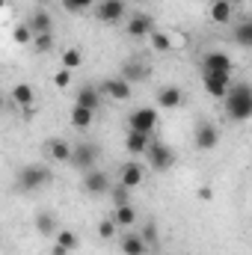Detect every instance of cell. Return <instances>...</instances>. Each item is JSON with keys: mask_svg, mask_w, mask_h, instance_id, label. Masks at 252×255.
Returning <instances> with one entry per match:
<instances>
[{"mask_svg": "<svg viewBox=\"0 0 252 255\" xmlns=\"http://www.w3.org/2000/svg\"><path fill=\"white\" fill-rule=\"evenodd\" d=\"M223 101H226V116L232 122H247L252 116V86L247 80H235L223 95Z\"/></svg>", "mask_w": 252, "mask_h": 255, "instance_id": "obj_1", "label": "cell"}, {"mask_svg": "<svg viewBox=\"0 0 252 255\" xmlns=\"http://www.w3.org/2000/svg\"><path fill=\"white\" fill-rule=\"evenodd\" d=\"M51 178H54L51 166H45V163H27V166L18 169L15 187H18L21 193H36V190H42V187H48Z\"/></svg>", "mask_w": 252, "mask_h": 255, "instance_id": "obj_2", "label": "cell"}, {"mask_svg": "<svg viewBox=\"0 0 252 255\" xmlns=\"http://www.w3.org/2000/svg\"><path fill=\"white\" fill-rule=\"evenodd\" d=\"M145 157H148V166H151L154 172H166V169L175 163V154H172V148H169L166 142H160V139H151V142H148V148H145Z\"/></svg>", "mask_w": 252, "mask_h": 255, "instance_id": "obj_3", "label": "cell"}, {"mask_svg": "<svg viewBox=\"0 0 252 255\" xmlns=\"http://www.w3.org/2000/svg\"><path fill=\"white\" fill-rule=\"evenodd\" d=\"M95 160H98V145H95V142H77V145H71L68 163H74L80 172L95 169Z\"/></svg>", "mask_w": 252, "mask_h": 255, "instance_id": "obj_4", "label": "cell"}, {"mask_svg": "<svg viewBox=\"0 0 252 255\" xmlns=\"http://www.w3.org/2000/svg\"><path fill=\"white\" fill-rule=\"evenodd\" d=\"M127 130H136V133H148L151 136V130L157 128V110L154 107H136L133 113H130V119H127Z\"/></svg>", "mask_w": 252, "mask_h": 255, "instance_id": "obj_5", "label": "cell"}, {"mask_svg": "<svg viewBox=\"0 0 252 255\" xmlns=\"http://www.w3.org/2000/svg\"><path fill=\"white\" fill-rule=\"evenodd\" d=\"M202 80H205L208 95H214V98H223L229 92V86L235 83L232 80V71H202Z\"/></svg>", "mask_w": 252, "mask_h": 255, "instance_id": "obj_6", "label": "cell"}, {"mask_svg": "<svg viewBox=\"0 0 252 255\" xmlns=\"http://www.w3.org/2000/svg\"><path fill=\"white\" fill-rule=\"evenodd\" d=\"M80 187H83V193H89V196H107V190H110V175L101 172V169H89V172H83Z\"/></svg>", "mask_w": 252, "mask_h": 255, "instance_id": "obj_7", "label": "cell"}, {"mask_svg": "<svg viewBox=\"0 0 252 255\" xmlns=\"http://www.w3.org/2000/svg\"><path fill=\"white\" fill-rule=\"evenodd\" d=\"M154 101H157L160 110H178V107L187 104V95H184L181 86H163V89H157V98Z\"/></svg>", "mask_w": 252, "mask_h": 255, "instance_id": "obj_8", "label": "cell"}, {"mask_svg": "<svg viewBox=\"0 0 252 255\" xmlns=\"http://www.w3.org/2000/svg\"><path fill=\"white\" fill-rule=\"evenodd\" d=\"M193 142H196L199 151H211V148H217V142H220V130H217V125H211V122H199V125H196V133H193Z\"/></svg>", "mask_w": 252, "mask_h": 255, "instance_id": "obj_9", "label": "cell"}, {"mask_svg": "<svg viewBox=\"0 0 252 255\" xmlns=\"http://www.w3.org/2000/svg\"><path fill=\"white\" fill-rule=\"evenodd\" d=\"M142 181H145V166H142V163H136V160L122 163V169H119V184H125L127 190H133V187H139Z\"/></svg>", "mask_w": 252, "mask_h": 255, "instance_id": "obj_10", "label": "cell"}, {"mask_svg": "<svg viewBox=\"0 0 252 255\" xmlns=\"http://www.w3.org/2000/svg\"><path fill=\"white\" fill-rule=\"evenodd\" d=\"M101 92L110 95L113 101H127V98L133 95V86L127 83L125 77H107V80L101 83Z\"/></svg>", "mask_w": 252, "mask_h": 255, "instance_id": "obj_11", "label": "cell"}, {"mask_svg": "<svg viewBox=\"0 0 252 255\" xmlns=\"http://www.w3.org/2000/svg\"><path fill=\"white\" fill-rule=\"evenodd\" d=\"M151 30H154V21L145 12H133L130 15V21H127V36L130 39H145Z\"/></svg>", "mask_w": 252, "mask_h": 255, "instance_id": "obj_12", "label": "cell"}, {"mask_svg": "<svg viewBox=\"0 0 252 255\" xmlns=\"http://www.w3.org/2000/svg\"><path fill=\"white\" fill-rule=\"evenodd\" d=\"M202 71H235V63L226 51H211L202 60Z\"/></svg>", "mask_w": 252, "mask_h": 255, "instance_id": "obj_13", "label": "cell"}, {"mask_svg": "<svg viewBox=\"0 0 252 255\" xmlns=\"http://www.w3.org/2000/svg\"><path fill=\"white\" fill-rule=\"evenodd\" d=\"M122 15H125V3L122 0H107V3H101L95 9V18L104 21V24H116V21H122Z\"/></svg>", "mask_w": 252, "mask_h": 255, "instance_id": "obj_14", "label": "cell"}, {"mask_svg": "<svg viewBox=\"0 0 252 255\" xmlns=\"http://www.w3.org/2000/svg\"><path fill=\"white\" fill-rule=\"evenodd\" d=\"M74 107H86V110H98L101 107V89L98 86H92V83H86V86H80V92H77V101H74Z\"/></svg>", "mask_w": 252, "mask_h": 255, "instance_id": "obj_15", "label": "cell"}, {"mask_svg": "<svg viewBox=\"0 0 252 255\" xmlns=\"http://www.w3.org/2000/svg\"><path fill=\"white\" fill-rule=\"evenodd\" d=\"M57 244H54V255H68V253H74L77 247H80V238L71 232V229H57Z\"/></svg>", "mask_w": 252, "mask_h": 255, "instance_id": "obj_16", "label": "cell"}, {"mask_svg": "<svg viewBox=\"0 0 252 255\" xmlns=\"http://www.w3.org/2000/svg\"><path fill=\"white\" fill-rule=\"evenodd\" d=\"M119 77H125L127 83L133 86V83H142V80H148V65H142L139 60H127L122 65V74Z\"/></svg>", "mask_w": 252, "mask_h": 255, "instance_id": "obj_17", "label": "cell"}, {"mask_svg": "<svg viewBox=\"0 0 252 255\" xmlns=\"http://www.w3.org/2000/svg\"><path fill=\"white\" fill-rule=\"evenodd\" d=\"M232 12H235V3L232 0H211V6H208V15H211L214 24H229Z\"/></svg>", "mask_w": 252, "mask_h": 255, "instance_id": "obj_18", "label": "cell"}, {"mask_svg": "<svg viewBox=\"0 0 252 255\" xmlns=\"http://www.w3.org/2000/svg\"><path fill=\"white\" fill-rule=\"evenodd\" d=\"M27 27L33 30V36H39V33H54V18H51L48 9H36Z\"/></svg>", "mask_w": 252, "mask_h": 255, "instance_id": "obj_19", "label": "cell"}, {"mask_svg": "<svg viewBox=\"0 0 252 255\" xmlns=\"http://www.w3.org/2000/svg\"><path fill=\"white\" fill-rule=\"evenodd\" d=\"M9 98H12L15 107H33V104H36V92H33L30 83H15Z\"/></svg>", "mask_w": 252, "mask_h": 255, "instance_id": "obj_20", "label": "cell"}, {"mask_svg": "<svg viewBox=\"0 0 252 255\" xmlns=\"http://www.w3.org/2000/svg\"><path fill=\"white\" fill-rule=\"evenodd\" d=\"M33 226H36V232H39L42 238H54L57 229H60V226H57V214H51V211H39Z\"/></svg>", "mask_w": 252, "mask_h": 255, "instance_id": "obj_21", "label": "cell"}, {"mask_svg": "<svg viewBox=\"0 0 252 255\" xmlns=\"http://www.w3.org/2000/svg\"><path fill=\"white\" fill-rule=\"evenodd\" d=\"M45 151H48L51 160H68V157H71V142H65V139H60V136H54V139L45 142Z\"/></svg>", "mask_w": 252, "mask_h": 255, "instance_id": "obj_22", "label": "cell"}, {"mask_svg": "<svg viewBox=\"0 0 252 255\" xmlns=\"http://www.w3.org/2000/svg\"><path fill=\"white\" fill-rule=\"evenodd\" d=\"M122 255H145L148 253V247L142 244V238H139V232H127L125 238H122Z\"/></svg>", "mask_w": 252, "mask_h": 255, "instance_id": "obj_23", "label": "cell"}, {"mask_svg": "<svg viewBox=\"0 0 252 255\" xmlns=\"http://www.w3.org/2000/svg\"><path fill=\"white\" fill-rule=\"evenodd\" d=\"M148 142H151V136L148 133H136V130H127L125 136V148L136 157V154H145V148H148Z\"/></svg>", "mask_w": 252, "mask_h": 255, "instance_id": "obj_24", "label": "cell"}, {"mask_svg": "<svg viewBox=\"0 0 252 255\" xmlns=\"http://www.w3.org/2000/svg\"><path fill=\"white\" fill-rule=\"evenodd\" d=\"M113 223H116V229H130L136 223V208L133 205H119L113 211Z\"/></svg>", "mask_w": 252, "mask_h": 255, "instance_id": "obj_25", "label": "cell"}, {"mask_svg": "<svg viewBox=\"0 0 252 255\" xmlns=\"http://www.w3.org/2000/svg\"><path fill=\"white\" fill-rule=\"evenodd\" d=\"M92 119H95L92 110H86V107H71V128L86 130V128L92 125Z\"/></svg>", "mask_w": 252, "mask_h": 255, "instance_id": "obj_26", "label": "cell"}, {"mask_svg": "<svg viewBox=\"0 0 252 255\" xmlns=\"http://www.w3.org/2000/svg\"><path fill=\"white\" fill-rule=\"evenodd\" d=\"M148 39H151V48H154L157 54L172 51V39H169V33H163V30H151V33H148Z\"/></svg>", "mask_w": 252, "mask_h": 255, "instance_id": "obj_27", "label": "cell"}, {"mask_svg": "<svg viewBox=\"0 0 252 255\" xmlns=\"http://www.w3.org/2000/svg\"><path fill=\"white\" fill-rule=\"evenodd\" d=\"M232 36H235V42H238L241 48H252V21H241Z\"/></svg>", "mask_w": 252, "mask_h": 255, "instance_id": "obj_28", "label": "cell"}, {"mask_svg": "<svg viewBox=\"0 0 252 255\" xmlns=\"http://www.w3.org/2000/svg\"><path fill=\"white\" fill-rule=\"evenodd\" d=\"M80 65H83V51H80V48H65L63 51V68L74 71V68H80Z\"/></svg>", "mask_w": 252, "mask_h": 255, "instance_id": "obj_29", "label": "cell"}, {"mask_svg": "<svg viewBox=\"0 0 252 255\" xmlns=\"http://www.w3.org/2000/svg\"><path fill=\"white\" fill-rule=\"evenodd\" d=\"M107 196H110V202H113L116 208H119V205H130V190H127L125 184H110Z\"/></svg>", "mask_w": 252, "mask_h": 255, "instance_id": "obj_30", "label": "cell"}, {"mask_svg": "<svg viewBox=\"0 0 252 255\" xmlns=\"http://www.w3.org/2000/svg\"><path fill=\"white\" fill-rule=\"evenodd\" d=\"M139 238H142V244L151 250V247H157L160 244V232H157V223H145V229L139 232Z\"/></svg>", "mask_w": 252, "mask_h": 255, "instance_id": "obj_31", "label": "cell"}, {"mask_svg": "<svg viewBox=\"0 0 252 255\" xmlns=\"http://www.w3.org/2000/svg\"><path fill=\"white\" fill-rule=\"evenodd\" d=\"M39 54H48V51H54V33H39V36H33V42H30Z\"/></svg>", "mask_w": 252, "mask_h": 255, "instance_id": "obj_32", "label": "cell"}, {"mask_svg": "<svg viewBox=\"0 0 252 255\" xmlns=\"http://www.w3.org/2000/svg\"><path fill=\"white\" fill-rule=\"evenodd\" d=\"M98 238H101V241H113V238H116V223H113V217H104V220L98 223Z\"/></svg>", "mask_w": 252, "mask_h": 255, "instance_id": "obj_33", "label": "cell"}, {"mask_svg": "<svg viewBox=\"0 0 252 255\" xmlns=\"http://www.w3.org/2000/svg\"><path fill=\"white\" fill-rule=\"evenodd\" d=\"M12 39H15L18 45H30V42H33V30H30L27 24H18L15 33H12Z\"/></svg>", "mask_w": 252, "mask_h": 255, "instance_id": "obj_34", "label": "cell"}, {"mask_svg": "<svg viewBox=\"0 0 252 255\" xmlns=\"http://www.w3.org/2000/svg\"><path fill=\"white\" fill-rule=\"evenodd\" d=\"M68 83H71V71H68V68H60V71L54 74V86H60V89H65Z\"/></svg>", "mask_w": 252, "mask_h": 255, "instance_id": "obj_35", "label": "cell"}, {"mask_svg": "<svg viewBox=\"0 0 252 255\" xmlns=\"http://www.w3.org/2000/svg\"><path fill=\"white\" fill-rule=\"evenodd\" d=\"M39 3H42V6H48V3H54V0H39Z\"/></svg>", "mask_w": 252, "mask_h": 255, "instance_id": "obj_36", "label": "cell"}, {"mask_svg": "<svg viewBox=\"0 0 252 255\" xmlns=\"http://www.w3.org/2000/svg\"><path fill=\"white\" fill-rule=\"evenodd\" d=\"M3 107H6V104H3V95H0V110H3Z\"/></svg>", "mask_w": 252, "mask_h": 255, "instance_id": "obj_37", "label": "cell"}, {"mask_svg": "<svg viewBox=\"0 0 252 255\" xmlns=\"http://www.w3.org/2000/svg\"><path fill=\"white\" fill-rule=\"evenodd\" d=\"M3 6H6V0H0V9H3Z\"/></svg>", "mask_w": 252, "mask_h": 255, "instance_id": "obj_38", "label": "cell"}, {"mask_svg": "<svg viewBox=\"0 0 252 255\" xmlns=\"http://www.w3.org/2000/svg\"><path fill=\"white\" fill-rule=\"evenodd\" d=\"M101 3H107V0H101Z\"/></svg>", "mask_w": 252, "mask_h": 255, "instance_id": "obj_39", "label": "cell"}]
</instances>
